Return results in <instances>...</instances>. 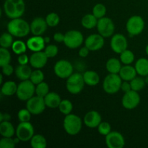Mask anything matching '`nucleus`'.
Masks as SVG:
<instances>
[{
    "mask_svg": "<svg viewBox=\"0 0 148 148\" xmlns=\"http://www.w3.org/2000/svg\"><path fill=\"white\" fill-rule=\"evenodd\" d=\"M122 79L119 74H111L107 75L103 82V88L108 94H115L121 90Z\"/></svg>",
    "mask_w": 148,
    "mask_h": 148,
    "instance_id": "obj_4",
    "label": "nucleus"
},
{
    "mask_svg": "<svg viewBox=\"0 0 148 148\" xmlns=\"http://www.w3.org/2000/svg\"><path fill=\"white\" fill-rule=\"evenodd\" d=\"M46 21L47 23L48 26L53 27H56V25H59V22H60V18L56 12H51L46 16Z\"/></svg>",
    "mask_w": 148,
    "mask_h": 148,
    "instance_id": "obj_40",
    "label": "nucleus"
},
{
    "mask_svg": "<svg viewBox=\"0 0 148 148\" xmlns=\"http://www.w3.org/2000/svg\"><path fill=\"white\" fill-rule=\"evenodd\" d=\"M15 134L20 141H29L34 135V127L30 121L20 122L16 129Z\"/></svg>",
    "mask_w": 148,
    "mask_h": 148,
    "instance_id": "obj_11",
    "label": "nucleus"
},
{
    "mask_svg": "<svg viewBox=\"0 0 148 148\" xmlns=\"http://www.w3.org/2000/svg\"><path fill=\"white\" fill-rule=\"evenodd\" d=\"M3 7L7 17L14 19L23 15L25 10V4L24 0H5Z\"/></svg>",
    "mask_w": 148,
    "mask_h": 148,
    "instance_id": "obj_2",
    "label": "nucleus"
},
{
    "mask_svg": "<svg viewBox=\"0 0 148 148\" xmlns=\"http://www.w3.org/2000/svg\"><path fill=\"white\" fill-rule=\"evenodd\" d=\"M106 144L108 148H123L125 145V140L121 133L111 132L106 136Z\"/></svg>",
    "mask_w": 148,
    "mask_h": 148,
    "instance_id": "obj_15",
    "label": "nucleus"
},
{
    "mask_svg": "<svg viewBox=\"0 0 148 148\" xmlns=\"http://www.w3.org/2000/svg\"><path fill=\"white\" fill-rule=\"evenodd\" d=\"M31 115V113L26 108L19 111L18 114H17V117L20 122H26V121H30Z\"/></svg>",
    "mask_w": 148,
    "mask_h": 148,
    "instance_id": "obj_41",
    "label": "nucleus"
},
{
    "mask_svg": "<svg viewBox=\"0 0 148 148\" xmlns=\"http://www.w3.org/2000/svg\"><path fill=\"white\" fill-rule=\"evenodd\" d=\"M1 69H2V75H5V76H7V77L12 75L13 72L14 71V69H13V66H12L10 64L1 66Z\"/></svg>",
    "mask_w": 148,
    "mask_h": 148,
    "instance_id": "obj_45",
    "label": "nucleus"
},
{
    "mask_svg": "<svg viewBox=\"0 0 148 148\" xmlns=\"http://www.w3.org/2000/svg\"><path fill=\"white\" fill-rule=\"evenodd\" d=\"M98 131L101 135L106 136L109 134L111 132V124L108 122L104 121V122H101L98 127Z\"/></svg>",
    "mask_w": 148,
    "mask_h": 148,
    "instance_id": "obj_44",
    "label": "nucleus"
},
{
    "mask_svg": "<svg viewBox=\"0 0 148 148\" xmlns=\"http://www.w3.org/2000/svg\"><path fill=\"white\" fill-rule=\"evenodd\" d=\"M27 48V43H25L23 40H17L13 43L12 46V50L15 54L20 55L22 53H25Z\"/></svg>",
    "mask_w": 148,
    "mask_h": 148,
    "instance_id": "obj_32",
    "label": "nucleus"
},
{
    "mask_svg": "<svg viewBox=\"0 0 148 148\" xmlns=\"http://www.w3.org/2000/svg\"><path fill=\"white\" fill-rule=\"evenodd\" d=\"M90 50L86 47V46H84V47L81 48L79 50V56L82 58H85L88 56V53H89Z\"/></svg>",
    "mask_w": 148,
    "mask_h": 148,
    "instance_id": "obj_49",
    "label": "nucleus"
},
{
    "mask_svg": "<svg viewBox=\"0 0 148 148\" xmlns=\"http://www.w3.org/2000/svg\"><path fill=\"white\" fill-rule=\"evenodd\" d=\"M16 133L14 126L10 121H1L0 124V134L3 137H12Z\"/></svg>",
    "mask_w": 148,
    "mask_h": 148,
    "instance_id": "obj_24",
    "label": "nucleus"
},
{
    "mask_svg": "<svg viewBox=\"0 0 148 148\" xmlns=\"http://www.w3.org/2000/svg\"><path fill=\"white\" fill-rule=\"evenodd\" d=\"M27 46L29 50L33 52L40 51L44 50L45 49V42L44 38L41 37V36H34L30 38L27 40Z\"/></svg>",
    "mask_w": 148,
    "mask_h": 148,
    "instance_id": "obj_20",
    "label": "nucleus"
},
{
    "mask_svg": "<svg viewBox=\"0 0 148 148\" xmlns=\"http://www.w3.org/2000/svg\"><path fill=\"white\" fill-rule=\"evenodd\" d=\"M16 143L14 139L12 137H3L0 140V147L1 148H14Z\"/></svg>",
    "mask_w": 148,
    "mask_h": 148,
    "instance_id": "obj_43",
    "label": "nucleus"
},
{
    "mask_svg": "<svg viewBox=\"0 0 148 148\" xmlns=\"http://www.w3.org/2000/svg\"><path fill=\"white\" fill-rule=\"evenodd\" d=\"M32 72L33 71L31 70V68L27 66V64H20L14 69V73H15L16 77L22 81L30 79Z\"/></svg>",
    "mask_w": 148,
    "mask_h": 148,
    "instance_id": "obj_23",
    "label": "nucleus"
},
{
    "mask_svg": "<svg viewBox=\"0 0 148 148\" xmlns=\"http://www.w3.org/2000/svg\"><path fill=\"white\" fill-rule=\"evenodd\" d=\"M43 98L46 107L49 108H59V104L62 101L60 95L54 92H49Z\"/></svg>",
    "mask_w": 148,
    "mask_h": 148,
    "instance_id": "obj_21",
    "label": "nucleus"
},
{
    "mask_svg": "<svg viewBox=\"0 0 148 148\" xmlns=\"http://www.w3.org/2000/svg\"><path fill=\"white\" fill-rule=\"evenodd\" d=\"M83 75L80 73H73L67 78L66 82V88L68 92L71 94L79 93L83 90L85 86Z\"/></svg>",
    "mask_w": 148,
    "mask_h": 148,
    "instance_id": "obj_5",
    "label": "nucleus"
},
{
    "mask_svg": "<svg viewBox=\"0 0 148 148\" xmlns=\"http://www.w3.org/2000/svg\"><path fill=\"white\" fill-rule=\"evenodd\" d=\"M49 92V86L46 82H42L36 86V94L40 97L44 98Z\"/></svg>",
    "mask_w": 148,
    "mask_h": 148,
    "instance_id": "obj_39",
    "label": "nucleus"
},
{
    "mask_svg": "<svg viewBox=\"0 0 148 148\" xmlns=\"http://www.w3.org/2000/svg\"><path fill=\"white\" fill-rule=\"evenodd\" d=\"M127 32L131 36H138L145 28V21L139 15H133L127 20L126 24Z\"/></svg>",
    "mask_w": 148,
    "mask_h": 148,
    "instance_id": "obj_8",
    "label": "nucleus"
},
{
    "mask_svg": "<svg viewBox=\"0 0 148 148\" xmlns=\"http://www.w3.org/2000/svg\"><path fill=\"white\" fill-rule=\"evenodd\" d=\"M34 84L30 80H23L17 86V90L16 92L17 97L23 101H27L36 93V87Z\"/></svg>",
    "mask_w": 148,
    "mask_h": 148,
    "instance_id": "obj_6",
    "label": "nucleus"
},
{
    "mask_svg": "<svg viewBox=\"0 0 148 148\" xmlns=\"http://www.w3.org/2000/svg\"><path fill=\"white\" fill-rule=\"evenodd\" d=\"M30 145L33 148H45L47 146V141L44 136L34 134L30 140Z\"/></svg>",
    "mask_w": 148,
    "mask_h": 148,
    "instance_id": "obj_30",
    "label": "nucleus"
},
{
    "mask_svg": "<svg viewBox=\"0 0 148 148\" xmlns=\"http://www.w3.org/2000/svg\"><path fill=\"white\" fill-rule=\"evenodd\" d=\"M73 70L72 64L66 59L58 61L53 67L55 75L61 79H67L73 74Z\"/></svg>",
    "mask_w": 148,
    "mask_h": 148,
    "instance_id": "obj_9",
    "label": "nucleus"
},
{
    "mask_svg": "<svg viewBox=\"0 0 148 148\" xmlns=\"http://www.w3.org/2000/svg\"><path fill=\"white\" fill-rule=\"evenodd\" d=\"M53 40L57 43H62L64 40V34L58 32L53 35Z\"/></svg>",
    "mask_w": 148,
    "mask_h": 148,
    "instance_id": "obj_48",
    "label": "nucleus"
},
{
    "mask_svg": "<svg viewBox=\"0 0 148 148\" xmlns=\"http://www.w3.org/2000/svg\"><path fill=\"white\" fill-rule=\"evenodd\" d=\"M44 52L46 53L48 58H53L58 54L59 49H58V46H56V45L50 44L45 47Z\"/></svg>",
    "mask_w": 148,
    "mask_h": 148,
    "instance_id": "obj_42",
    "label": "nucleus"
},
{
    "mask_svg": "<svg viewBox=\"0 0 148 148\" xmlns=\"http://www.w3.org/2000/svg\"><path fill=\"white\" fill-rule=\"evenodd\" d=\"M96 27L98 33L104 38L110 37L115 31V25L109 17H103L99 19Z\"/></svg>",
    "mask_w": 148,
    "mask_h": 148,
    "instance_id": "obj_10",
    "label": "nucleus"
},
{
    "mask_svg": "<svg viewBox=\"0 0 148 148\" xmlns=\"http://www.w3.org/2000/svg\"><path fill=\"white\" fill-rule=\"evenodd\" d=\"M65 132L69 135H76L82 130V122L81 119L75 114L66 115L63 123Z\"/></svg>",
    "mask_w": 148,
    "mask_h": 148,
    "instance_id": "obj_3",
    "label": "nucleus"
},
{
    "mask_svg": "<svg viewBox=\"0 0 148 148\" xmlns=\"http://www.w3.org/2000/svg\"><path fill=\"white\" fill-rule=\"evenodd\" d=\"M130 84H131L132 90L137 92L142 90L145 86V79L143 77H136L134 79H132L130 81Z\"/></svg>",
    "mask_w": 148,
    "mask_h": 148,
    "instance_id": "obj_35",
    "label": "nucleus"
},
{
    "mask_svg": "<svg viewBox=\"0 0 148 148\" xmlns=\"http://www.w3.org/2000/svg\"><path fill=\"white\" fill-rule=\"evenodd\" d=\"M48 25L46 19L37 17L30 23V32L33 36H41L47 30Z\"/></svg>",
    "mask_w": 148,
    "mask_h": 148,
    "instance_id": "obj_17",
    "label": "nucleus"
},
{
    "mask_svg": "<svg viewBox=\"0 0 148 148\" xmlns=\"http://www.w3.org/2000/svg\"><path fill=\"white\" fill-rule=\"evenodd\" d=\"M44 40H45V42H46V43H48L50 42V38H49V37L44 38Z\"/></svg>",
    "mask_w": 148,
    "mask_h": 148,
    "instance_id": "obj_51",
    "label": "nucleus"
},
{
    "mask_svg": "<svg viewBox=\"0 0 148 148\" xmlns=\"http://www.w3.org/2000/svg\"><path fill=\"white\" fill-rule=\"evenodd\" d=\"M11 119V116L7 113H1L0 114V121H10Z\"/></svg>",
    "mask_w": 148,
    "mask_h": 148,
    "instance_id": "obj_50",
    "label": "nucleus"
},
{
    "mask_svg": "<svg viewBox=\"0 0 148 148\" xmlns=\"http://www.w3.org/2000/svg\"><path fill=\"white\" fill-rule=\"evenodd\" d=\"M121 103L126 109L132 110L135 108L140 103V96L138 92L132 90L129 92H125Z\"/></svg>",
    "mask_w": 148,
    "mask_h": 148,
    "instance_id": "obj_13",
    "label": "nucleus"
},
{
    "mask_svg": "<svg viewBox=\"0 0 148 148\" xmlns=\"http://www.w3.org/2000/svg\"><path fill=\"white\" fill-rule=\"evenodd\" d=\"M84 40L83 35L80 31L76 30H69L64 34V43L67 48L75 49L79 48Z\"/></svg>",
    "mask_w": 148,
    "mask_h": 148,
    "instance_id": "obj_7",
    "label": "nucleus"
},
{
    "mask_svg": "<svg viewBox=\"0 0 148 148\" xmlns=\"http://www.w3.org/2000/svg\"><path fill=\"white\" fill-rule=\"evenodd\" d=\"M121 60L116 58H111L106 62V69L109 73L111 74H119L121 69Z\"/></svg>",
    "mask_w": 148,
    "mask_h": 148,
    "instance_id": "obj_26",
    "label": "nucleus"
},
{
    "mask_svg": "<svg viewBox=\"0 0 148 148\" xmlns=\"http://www.w3.org/2000/svg\"><path fill=\"white\" fill-rule=\"evenodd\" d=\"M17 61H18L19 64L25 65L27 64V63L30 62V58H28V56L25 53H22V54L18 55Z\"/></svg>",
    "mask_w": 148,
    "mask_h": 148,
    "instance_id": "obj_46",
    "label": "nucleus"
},
{
    "mask_svg": "<svg viewBox=\"0 0 148 148\" xmlns=\"http://www.w3.org/2000/svg\"><path fill=\"white\" fill-rule=\"evenodd\" d=\"M7 30L14 37H25L30 32V25L23 19H11L7 24Z\"/></svg>",
    "mask_w": 148,
    "mask_h": 148,
    "instance_id": "obj_1",
    "label": "nucleus"
},
{
    "mask_svg": "<svg viewBox=\"0 0 148 148\" xmlns=\"http://www.w3.org/2000/svg\"><path fill=\"white\" fill-rule=\"evenodd\" d=\"M121 89L123 92H124V93L132 90V87L130 82H129V81H124L122 84H121Z\"/></svg>",
    "mask_w": 148,
    "mask_h": 148,
    "instance_id": "obj_47",
    "label": "nucleus"
},
{
    "mask_svg": "<svg viewBox=\"0 0 148 148\" xmlns=\"http://www.w3.org/2000/svg\"><path fill=\"white\" fill-rule=\"evenodd\" d=\"M2 79H3V75H1V79H0V82H1V84H2Z\"/></svg>",
    "mask_w": 148,
    "mask_h": 148,
    "instance_id": "obj_53",
    "label": "nucleus"
},
{
    "mask_svg": "<svg viewBox=\"0 0 148 148\" xmlns=\"http://www.w3.org/2000/svg\"><path fill=\"white\" fill-rule=\"evenodd\" d=\"M44 79V74L40 70V69H36V70L32 72L31 75H30V80L33 82L34 85H38L40 82H43Z\"/></svg>",
    "mask_w": 148,
    "mask_h": 148,
    "instance_id": "obj_37",
    "label": "nucleus"
},
{
    "mask_svg": "<svg viewBox=\"0 0 148 148\" xmlns=\"http://www.w3.org/2000/svg\"><path fill=\"white\" fill-rule=\"evenodd\" d=\"M46 106L44 98L38 95L33 96L27 100L26 103V108L33 115H39L44 111Z\"/></svg>",
    "mask_w": 148,
    "mask_h": 148,
    "instance_id": "obj_12",
    "label": "nucleus"
},
{
    "mask_svg": "<svg viewBox=\"0 0 148 148\" xmlns=\"http://www.w3.org/2000/svg\"><path fill=\"white\" fill-rule=\"evenodd\" d=\"M135 67L137 73L142 77L148 75V59L146 58H140L136 62Z\"/></svg>",
    "mask_w": 148,
    "mask_h": 148,
    "instance_id": "obj_27",
    "label": "nucleus"
},
{
    "mask_svg": "<svg viewBox=\"0 0 148 148\" xmlns=\"http://www.w3.org/2000/svg\"><path fill=\"white\" fill-rule=\"evenodd\" d=\"M145 52H146V53H147V55L148 56V44L147 45V46H146V48H145Z\"/></svg>",
    "mask_w": 148,
    "mask_h": 148,
    "instance_id": "obj_52",
    "label": "nucleus"
},
{
    "mask_svg": "<svg viewBox=\"0 0 148 148\" xmlns=\"http://www.w3.org/2000/svg\"><path fill=\"white\" fill-rule=\"evenodd\" d=\"M13 37L14 36L10 33H4L1 34V38H0V46L2 48L8 49V48L12 47L14 40H13Z\"/></svg>",
    "mask_w": 148,
    "mask_h": 148,
    "instance_id": "obj_31",
    "label": "nucleus"
},
{
    "mask_svg": "<svg viewBox=\"0 0 148 148\" xmlns=\"http://www.w3.org/2000/svg\"><path fill=\"white\" fill-rule=\"evenodd\" d=\"M128 47V41L124 35L117 33L113 36L111 40V48L113 51L115 53H120L127 49Z\"/></svg>",
    "mask_w": 148,
    "mask_h": 148,
    "instance_id": "obj_14",
    "label": "nucleus"
},
{
    "mask_svg": "<svg viewBox=\"0 0 148 148\" xmlns=\"http://www.w3.org/2000/svg\"><path fill=\"white\" fill-rule=\"evenodd\" d=\"M17 86L14 81H7L1 86V93L6 96H12L17 92Z\"/></svg>",
    "mask_w": 148,
    "mask_h": 148,
    "instance_id": "obj_28",
    "label": "nucleus"
},
{
    "mask_svg": "<svg viewBox=\"0 0 148 148\" xmlns=\"http://www.w3.org/2000/svg\"><path fill=\"white\" fill-rule=\"evenodd\" d=\"M104 43V37H103L99 33L90 35L85 41V46L91 51H97L101 49L103 47Z\"/></svg>",
    "mask_w": 148,
    "mask_h": 148,
    "instance_id": "obj_16",
    "label": "nucleus"
},
{
    "mask_svg": "<svg viewBox=\"0 0 148 148\" xmlns=\"http://www.w3.org/2000/svg\"><path fill=\"white\" fill-rule=\"evenodd\" d=\"M83 121L86 127L89 128H96L102 122V118L98 111H90L85 114Z\"/></svg>",
    "mask_w": 148,
    "mask_h": 148,
    "instance_id": "obj_19",
    "label": "nucleus"
},
{
    "mask_svg": "<svg viewBox=\"0 0 148 148\" xmlns=\"http://www.w3.org/2000/svg\"><path fill=\"white\" fill-rule=\"evenodd\" d=\"M120 60L121 63L125 65L131 64L134 60V54L132 51L126 49L120 53Z\"/></svg>",
    "mask_w": 148,
    "mask_h": 148,
    "instance_id": "obj_33",
    "label": "nucleus"
},
{
    "mask_svg": "<svg viewBox=\"0 0 148 148\" xmlns=\"http://www.w3.org/2000/svg\"><path fill=\"white\" fill-rule=\"evenodd\" d=\"M48 56H46L44 51L34 52L30 57V64L35 69H42L44 67L48 61Z\"/></svg>",
    "mask_w": 148,
    "mask_h": 148,
    "instance_id": "obj_18",
    "label": "nucleus"
},
{
    "mask_svg": "<svg viewBox=\"0 0 148 148\" xmlns=\"http://www.w3.org/2000/svg\"><path fill=\"white\" fill-rule=\"evenodd\" d=\"M137 74V71H136L135 69V67H133V66H131L130 64H128L125 65V66L121 67L119 75L121 77L122 80L129 81V82H130L132 79H133L134 77H136Z\"/></svg>",
    "mask_w": 148,
    "mask_h": 148,
    "instance_id": "obj_22",
    "label": "nucleus"
},
{
    "mask_svg": "<svg viewBox=\"0 0 148 148\" xmlns=\"http://www.w3.org/2000/svg\"><path fill=\"white\" fill-rule=\"evenodd\" d=\"M85 83L88 86H95L100 82V76L95 71L88 70L83 74Z\"/></svg>",
    "mask_w": 148,
    "mask_h": 148,
    "instance_id": "obj_25",
    "label": "nucleus"
},
{
    "mask_svg": "<svg viewBox=\"0 0 148 148\" xmlns=\"http://www.w3.org/2000/svg\"><path fill=\"white\" fill-rule=\"evenodd\" d=\"M59 111L62 113L64 115H68V114H71L73 109V105H72V102L69 100H62L59 106Z\"/></svg>",
    "mask_w": 148,
    "mask_h": 148,
    "instance_id": "obj_34",
    "label": "nucleus"
},
{
    "mask_svg": "<svg viewBox=\"0 0 148 148\" xmlns=\"http://www.w3.org/2000/svg\"><path fill=\"white\" fill-rule=\"evenodd\" d=\"M92 14L99 20V19L105 17L106 14V7L101 3L96 4L92 8Z\"/></svg>",
    "mask_w": 148,
    "mask_h": 148,
    "instance_id": "obj_38",
    "label": "nucleus"
},
{
    "mask_svg": "<svg viewBox=\"0 0 148 148\" xmlns=\"http://www.w3.org/2000/svg\"><path fill=\"white\" fill-rule=\"evenodd\" d=\"M98 19L93 14H87L82 17V25L86 29H92L96 27L98 24Z\"/></svg>",
    "mask_w": 148,
    "mask_h": 148,
    "instance_id": "obj_29",
    "label": "nucleus"
},
{
    "mask_svg": "<svg viewBox=\"0 0 148 148\" xmlns=\"http://www.w3.org/2000/svg\"><path fill=\"white\" fill-rule=\"evenodd\" d=\"M11 62V54L7 49L1 47L0 49V66H3L10 64Z\"/></svg>",
    "mask_w": 148,
    "mask_h": 148,
    "instance_id": "obj_36",
    "label": "nucleus"
}]
</instances>
